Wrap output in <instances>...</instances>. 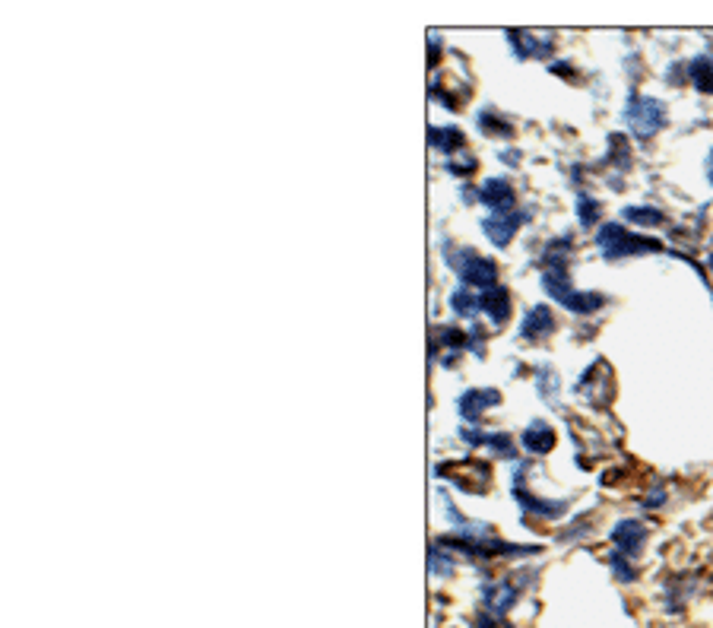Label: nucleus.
Wrapping results in <instances>:
<instances>
[{
	"label": "nucleus",
	"mask_w": 713,
	"mask_h": 628,
	"mask_svg": "<svg viewBox=\"0 0 713 628\" xmlns=\"http://www.w3.org/2000/svg\"><path fill=\"white\" fill-rule=\"evenodd\" d=\"M517 594H520V587L514 584V578H511V581H504V584L485 587V600H489V609H492L495 616H501L504 609H508V606L517 600Z\"/></svg>",
	"instance_id": "nucleus-13"
},
{
	"label": "nucleus",
	"mask_w": 713,
	"mask_h": 628,
	"mask_svg": "<svg viewBox=\"0 0 713 628\" xmlns=\"http://www.w3.org/2000/svg\"><path fill=\"white\" fill-rule=\"evenodd\" d=\"M609 562H612V571H615V578L622 581V584H631L634 578H637V568L631 565V559L628 556H622V552H612L609 556Z\"/></svg>",
	"instance_id": "nucleus-18"
},
{
	"label": "nucleus",
	"mask_w": 713,
	"mask_h": 628,
	"mask_svg": "<svg viewBox=\"0 0 713 628\" xmlns=\"http://www.w3.org/2000/svg\"><path fill=\"white\" fill-rule=\"evenodd\" d=\"M596 245L603 251L609 261H622V257H631V254H641V251H660L663 245L656 242V238H644V235H634L628 232L625 226H615V223H606L603 232L596 235Z\"/></svg>",
	"instance_id": "nucleus-2"
},
{
	"label": "nucleus",
	"mask_w": 713,
	"mask_h": 628,
	"mask_svg": "<svg viewBox=\"0 0 713 628\" xmlns=\"http://www.w3.org/2000/svg\"><path fill=\"white\" fill-rule=\"evenodd\" d=\"M517 226H520L517 210H495L489 219H485V235H489L495 245H508Z\"/></svg>",
	"instance_id": "nucleus-6"
},
{
	"label": "nucleus",
	"mask_w": 713,
	"mask_h": 628,
	"mask_svg": "<svg viewBox=\"0 0 713 628\" xmlns=\"http://www.w3.org/2000/svg\"><path fill=\"white\" fill-rule=\"evenodd\" d=\"M625 219L628 223H641V226H660V223H666V213L653 210V207H625Z\"/></svg>",
	"instance_id": "nucleus-16"
},
{
	"label": "nucleus",
	"mask_w": 713,
	"mask_h": 628,
	"mask_svg": "<svg viewBox=\"0 0 713 628\" xmlns=\"http://www.w3.org/2000/svg\"><path fill=\"white\" fill-rule=\"evenodd\" d=\"M482 311H489V318H492L495 324L508 321V314H511V295H508V289L492 286L489 292L482 295Z\"/></svg>",
	"instance_id": "nucleus-10"
},
{
	"label": "nucleus",
	"mask_w": 713,
	"mask_h": 628,
	"mask_svg": "<svg viewBox=\"0 0 713 628\" xmlns=\"http://www.w3.org/2000/svg\"><path fill=\"white\" fill-rule=\"evenodd\" d=\"M577 210H580V226H584V229L596 226V219H599V203H596L593 197L580 194V197H577Z\"/></svg>",
	"instance_id": "nucleus-19"
},
{
	"label": "nucleus",
	"mask_w": 713,
	"mask_h": 628,
	"mask_svg": "<svg viewBox=\"0 0 713 628\" xmlns=\"http://www.w3.org/2000/svg\"><path fill=\"white\" fill-rule=\"evenodd\" d=\"M625 124L631 127L634 137L650 140L663 131L666 124V105L660 99H650V96H631L628 108H625Z\"/></svg>",
	"instance_id": "nucleus-3"
},
{
	"label": "nucleus",
	"mask_w": 713,
	"mask_h": 628,
	"mask_svg": "<svg viewBox=\"0 0 713 628\" xmlns=\"http://www.w3.org/2000/svg\"><path fill=\"white\" fill-rule=\"evenodd\" d=\"M704 169H707V181L713 184V150H710V156H707V165H704Z\"/></svg>",
	"instance_id": "nucleus-22"
},
{
	"label": "nucleus",
	"mask_w": 713,
	"mask_h": 628,
	"mask_svg": "<svg viewBox=\"0 0 713 628\" xmlns=\"http://www.w3.org/2000/svg\"><path fill=\"white\" fill-rule=\"evenodd\" d=\"M688 80L704 96H713V54H698L688 61Z\"/></svg>",
	"instance_id": "nucleus-8"
},
{
	"label": "nucleus",
	"mask_w": 713,
	"mask_h": 628,
	"mask_svg": "<svg viewBox=\"0 0 713 628\" xmlns=\"http://www.w3.org/2000/svg\"><path fill=\"white\" fill-rule=\"evenodd\" d=\"M523 445H527L533 454H549L555 448V432L546 426V422H533V426L523 432Z\"/></svg>",
	"instance_id": "nucleus-14"
},
{
	"label": "nucleus",
	"mask_w": 713,
	"mask_h": 628,
	"mask_svg": "<svg viewBox=\"0 0 713 628\" xmlns=\"http://www.w3.org/2000/svg\"><path fill=\"white\" fill-rule=\"evenodd\" d=\"M463 261L457 264L460 270V280L469 283V286H495V264L492 261H485V257L473 254V251H463L460 254Z\"/></svg>",
	"instance_id": "nucleus-5"
},
{
	"label": "nucleus",
	"mask_w": 713,
	"mask_h": 628,
	"mask_svg": "<svg viewBox=\"0 0 713 628\" xmlns=\"http://www.w3.org/2000/svg\"><path fill=\"white\" fill-rule=\"evenodd\" d=\"M663 498H666V492L663 489H656V492H650V498H647V508H656V505H663Z\"/></svg>",
	"instance_id": "nucleus-21"
},
{
	"label": "nucleus",
	"mask_w": 713,
	"mask_h": 628,
	"mask_svg": "<svg viewBox=\"0 0 713 628\" xmlns=\"http://www.w3.org/2000/svg\"><path fill=\"white\" fill-rule=\"evenodd\" d=\"M492 403H498V391H469L460 400V413L466 419H479V413L485 410V406H492Z\"/></svg>",
	"instance_id": "nucleus-15"
},
{
	"label": "nucleus",
	"mask_w": 713,
	"mask_h": 628,
	"mask_svg": "<svg viewBox=\"0 0 713 628\" xmlns=\"http://www.w3.org/2000/svg\"><path fill=\"white\" fill-rule=\"evenodd\" d=\"M552 330H555V318H552V311L546 305H536L520 324V334L527 340H546Z\"/></svg>",
	"instance_id": "nucleus-7"
},
{
	"label": "nucleus",
	"mask_w": 713,
	"mask_h": 628,
	"mask_svg": "<svg viewBox=\"0 0 713 628\" xmlns=\"http://www.w3.org/2000/svg\"><path fill=\"white\" fill-rule=\"evenodd\" d=\"M511 42L517 45L520 58H546L552 51V35H536V32H514Z\"/></svg>",
	"instance_id": "nucleus-9"
},
{
	"label": "nucleus",
	"mask_w": 713,
	"mask_h": 628,
	"mask_svg": "<svg viewBox=\"0 0 713 628\" xmlns=\"http://www.w3.org/2000/svg\"><path fill=\"white\" fill-rule=\"evenodd\" d=\"M542 286H546V292L555 295V299L568 311H577V314H593V311H599L606 305V299L599 292H577L568 280L565 264L546 267V273H542Z\"/></svg>",
	"instance_id": "nucleus-1"
},
{
	"label": "nucleus",
	"mask_w": 713,
	"mask_h": 628,
	"mask_svg": "<svg viewBox=\"0 0 713 628\" xmlns=\"http://www.w3.org/2000/svg\"><path fill=\"white\" fill-rule=\"evenodd\" d=\"M482 200L489 203L492 213H495V210H514V191H511V184L501 181V178H492L489 184H485V188H482Z\"/></svg>",
	"instance_id": "nucleus-12"
},
{
	"label": "nucleus",
	"mask_w": 713,
	"mask_h": 628,
	"mask_svg": "<svg viewBox=\"0 0 713 628\" xmlns=\"http://www.w3.org/2000/svg\"><path fill=\"white\" fill-rule=\"evenodd\" d=\"M710 270H713V254H710Z\"/></svg>",
	"instance_id": "nucleus-23"
},
{
	"label": "nucleus",
	"mask_w": 713,
	"mask_h": 628,
	"mask_svg": "<svg viewBox=\"0 0 713 628\" xmlns=\"http://www.w3.org/2000/svg\"><path fill=\"white\" fill-rule=\"evenodd\" d=\"M514 495L520 498V505L533 511V514H542V517H558V514H565L568 511V502H542V498H533L527 489H523V483L517 479V486H514Z\"/></svg>",
	"instance_id": "nucleus-11"
},
{
	"label": "nucleus",
	"mask_w": 713,
	"mask_h": 628,
	"mask_svg": "<svg viewBox=\"0 0 713 628\" xmlns=\"http://www.w3.org/2000/svg\"><path fill=\"white\" fill-rule=\"evenodd\" d=\"M612 543H615V552H622V556H628V559H634L637 552L644 549V543H647V527L641 524V521H618L615 524V530H612Z\"/></svg>",
	"instance_id": "nucleus-4"
},
{
	"label": "nucleus",
	"mask_w": 713,
	"mask_h": 628,
	"mask_svg": "<svg viewBox=\"0 0 713 628\" xmlns=\"http://www.w3.org/2000/svg\"><path fill=\"white\" fill-rule=\"evenodd\" d=\"M431 143L441 146L444 153H450V150H454V146L463 143V134L454 131V127H435V131H431Z\"/></svg>",
	"instance_id": "nucleus-17"
},
{
	"label": "nucleus",
	"mask_w": 713,
	"mask_h": 628,
	"mask_svg": "<svg viewBox=\"0 0 713 628\" xmlns=\"http://www.w3.org/2000/svg\"><path fill=\"white\" fill-rule=\"evenodd\" d=\"M450 305H454V311H457V314H473V311H476V305H482V302H476L473 295L460 289V292H454V299H450Z\"/></svg>",
	"instance_id": "nucleus-20"
}]
</instances>
